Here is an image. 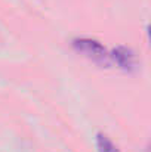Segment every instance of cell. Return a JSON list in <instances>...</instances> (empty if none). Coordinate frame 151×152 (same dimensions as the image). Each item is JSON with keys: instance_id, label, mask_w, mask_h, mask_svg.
I'll return each instance as SVG.
<instances>
[{"instance_id": "1", "label": "cell", "mask_w": 151, "mask_h": 152, "mask_svg": "<svg viewBox=\"0 0 151 152\" xmlns=\"http://www.w3.org/2000/svg\"><path fill=\"white\" fill-rule=\"evenodd\" d=\"M71 46H73V49L77 53H80L85 58L94 61L95 64L108 65V62H110L108 52L104 48V45L99 43L98 40L86 39V37H79V39H74L71 42Z\"/></svg>"}, {"instance_id": "2", "label": "cell", "mask_w": 151, "mask_h": 152, "mask_svg": "<svg viewBox=\"0 0 151 152\" xmlns=\"http://www.w3.org/2000/svg\"><path fill=\"white\" fill-rule=\"evenodd\" d=\"M110 59L123 71L126 72H133L138 68V61H136V55L130 48L126 46H117L108 53Z\"/></svg>"}, {"instance_id": "3", "label": "cell", "mask_w": 151, "mask_h": 152, "mask_svg": "<svg viewBox=\"0 0 151 152\" xmlns=\"http://www.w3.org/2000/svg\"><path fill=\"white\" fill-rule=\"evenodd\" d=\"M96 148L98 152H120L119 148L110 140V137L104 133L96 134Z\"/></svg>"}]
</instances>
